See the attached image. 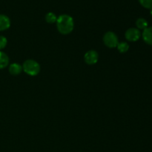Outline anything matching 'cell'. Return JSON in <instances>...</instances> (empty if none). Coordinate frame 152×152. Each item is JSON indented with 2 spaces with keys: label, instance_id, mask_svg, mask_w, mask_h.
I'll list each match as a JSON object with an SVG mask.
<instances>
[{
  "label": "cell",
  "instance_id": "1",
  "mask_svg": "<svg viewBox=\"0 0 152 152\" xmlns=\"http://www.w3.org/2000/svg\"><path fill=\"white\" fill-rule=\"evenodd\" d=\"M56 27L60 34L67 35L72 32L74 28V22L71 16L67 14L60 15L56 20Z\"/></svg>",
  "mask_w": 152,
  "mask_h": 152
},
{
  "label": "cell",
  "instance_id": "2",
  "mask_svg": "<svg viewBox=\"0 0 152 152\" xmlns=\"http://www.w3.org/2000/svg\"><path fill=\"white\" fill-rule=\"evenodd\" d=\"M22 70L28 75L36 76L39 73L40 65L37 61L33 60V59H28L23 63Z\"/></svg>",
  "mask_w": 152,
  "mask_h": 152
},
{
  "label": "cell",
  "instance_id": "3",
  "mask_svg": "<svg viewBox=\"0 0 152 152\" xmlns=\"http://www.w3.org/2000/svg\"><path fill=\"white\" fill-rule=\"evenodd\" d=\"M103 42L105 45L110 48H116L119 43L118 37L114 32H111V31H108L106 34H105L103 37Z\"/></svg>",
  "mask_w": 152,
  "mask_h": 152
},
{
  "label": "cell",
  "instance_id": "4",
  "mask_svg": "<svg viewBox=\"0 0 152 152\" xmlns=\"http://www.w3.org/2000/svg\"><path fill=\"white\" fill-rule=\"evenodd\" d=\"M125 37L128 41L130 42H136L140 38L141 34L139 29L135 28H129L126 31L125 34Z\"/></svg>",
  "mask_w": 152,
  "mask_h": 152
},
{
  "label": "cell",
  "instance_id": "5",
  "mask_svg": "<svg viewBox=\"0 0 152 152\" xmlns=\"http://www.w3.org/2000/svg\"><path fill=\"white\" fill-rule=\"evenodd\" d=\"M98 58H99V55H98L97 52L94 50L86 52L84 56L85 62L88 65H94V64H96L98 61Z\"/></svg>",
  "mask_w": 152,
  "mask_h": 152
},
{
  "label": "cell",
  "instance_id": "6",
  "mask_svg": "<svg viewBox=\"0 0 152 152\" xmlns=\"http://www.w3.org/2000/svg\"><path fill=\"white\" fill-rule=\"evenodd\" d=\"M10 26V20L6 15L0 14V31H5Z\"/></svg>",
  "mask_w": 152,
  "mask_h": 152
},
{
  "label": "cell",
  "instance_id": "7",
  "mask_svg": "<svg viewBox=\"0 0 152 152\" xmlns=\"http://www.w3.org/2000/svg\"><path fill=\"white\" fill-rule=\"evenodd\" d=\"M142 36V39L145 43L152 45V26L148 27L145 29H144Z\"/></svg>",
  "mask_w": 152,
  "mask_h": 152
},
{
  "label": "cell",
  "instance_id": "8",
  "mask_svg": "<svg viewBox=\"0 0 152 152\" xmlns=\"http://www.w3.org/2000/svg\"><path fill=\"white\" fill-rule=\"evenodd\" d=\"M22 71V66L19 63H12L9 66V72L12 75H19Z\"/></svg>",
  "mask_w": 152,
  "mask_h": 152
},
{
  "label": "cell",
  "instance_id": "9",
  "mask_svg": "<svg viewBox=\"0 0 152 152\" xmlns=\"http://www.w3.org/2000/svg\"><path fill=\"white\" fill-rule=\"evenodd\" d=\"M9 63V58L6 53L0 51V69L4 68Z\"/></svg>",
  "mask_w": 152,
  "mask_h": 152
},
{
  "label": "cell",
  "instance_id": "10",
  "mask_svg": "<svg viewBox=\"0 0 152 152\" xmlns=\"http://www.w3.org/2000/svg\"><path fill=\"white\" fill-rule=\"evenodd\" d=\"M136 25L137 27V29L144 30L148 28V22L143 18H139L136 21Z\"/></svg>",
  "mask_w": 152,
  "mask_h": 152
},
{
  "label": "cell",
  "instance_id": "11",
  "mask_svg": "<svg viewBox=\"0 0 152 152\" xmlns=\"http://www.w3.org/2000/svg\"><path fill=\"white\" fill-rule=\"evenodd\" d=\"M45 20L48 23L52 24L56 22L57 17H56V16L55 15V13H52V12H49V13H48L47 14L45 15Z\"/></svg>",
  "mask_w": 152,
  "mask_h": 152
},
{
  "label": "cell",
  "instance_id": "12",
  "mask_svg": "<svg viewBox=\"0 0 152 152\" xmlns=\"http://www.w3.org/2000/svg\"><path fill=\"white\" fill-rule=\"evenodd\" d=\"M117 48H118L119 51L122 53H126V52H127L129 49V45L127 42L118 43V45H117Z\"/></svg>",
  "mask_w": 152,
  "mask_h": 152
},
{
  "label": "cell",
  "instance_id": "13",
  "mask_svg": "<svg viewBox=\"0 0 152 152\" xmlns=\"http://www.w3.org/2000/svg\"><path fill=\"white\" fill-rule=\"evenodd\" d=\"M141 5L147 9H152V0H139Z\"/></svg>",
  "mask_w": 152,
  "mask_h": 152
},
{
  "label": "cell",
  "instance_id": "14",
  "mask_svg": "<svg viewBox=\"0 0 152 152\" xmlns=\"http://www.w3.org/2000/svg\"><path fill=\"white\" fill-rule=\"evenodd\" d=\"M7 39L3 36H0V50L5 48V46L7 45Z\"/></svg>",
  "mask_w": 152,
  "mask_h": 152
},
{
  "label": "cell",
  "instance_id": "15",
  "mask_svg": "<svg viewBox=\"0 0 152 152\" xmlns=\"http://www.w3.org/2000/svg\"><path fill=\"white\" fill-rule=\"evenodd\" d=\"M151 13L152 14V9H151Z\"/></svg>",
  "mask_w": 152,
  "mask_h": 152
}]
</instances>
